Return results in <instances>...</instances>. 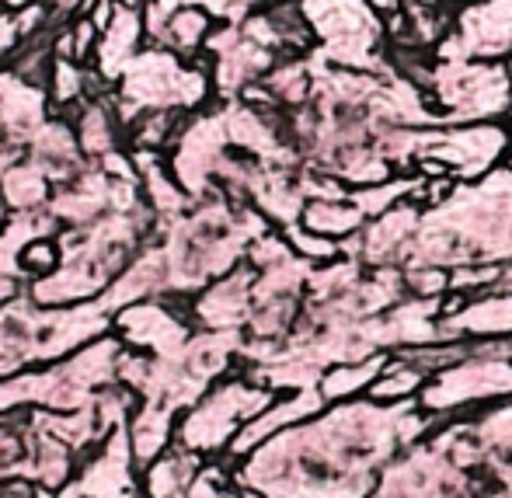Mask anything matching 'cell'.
I'll return each mask as SVG.
<instances>
[{
    "label": "cell",
    "mask_w": 512,
    "mask_h": 498,
    "mask_svg": "<svg viewBox=\"0 0 512 498\" xmlns=\"http://www.w3.org/2000/svg\"><path fill=\"white\" fill-rule=\"evenodd\" d=\"M422 91L436 112L439 126L512 119V81L506 63L436 60Z\"/></svg>",
    "instance_id": "6da1fadb"
},
{
    "label": "cell",
    "mask_w": 512,
    "mask_h": 498,
    "mask_svg": "<svg viewBox=\"0 0 512 498\" xmlns=\"http://www.w3.org/2000/svg\"><path fill=\"white\" fill-rule=\"evenodd\" d=\"M512 401V359L506 342H471V356L436 373L418 394V408L436 422L471 418L474 411Z\"/></svg>",
    "instance_id": "7a4b0ae2"
},
{
    "label": "cell",
    "mask_w": 512,
    "mask_h": 498,
    "mask_svg": "<svg viewBox=\"0 0 512 498\" xmlns=\"http://www.w3.org/2000/svg\"><path fill=\"white\" fill-rule=\"evenodd\" d=\"M307 28L321 46L314 56L342 70H373L391 67L387 60V28L373 11L370 0H300Z\"/></svg>",
    "instance_id": "3957f363"
},
{
    "label": "cell",
    "mask_w": 512,
    "mask_h": 498,
    "mask_svg": "<svg viewBox=\"0 0 512 498\" xmlns=\"http://www.w3.org/2000/svg\"><path fill=\"white\" fill-rule=\"evenodd\" d=\"M276 401V391L255 384V380H223L213 391H206L203 398L189 408V415L175 425V439L182 450H192L199 457L206 453L230 450V443L237 439V432L262 415L269 404Z\"/></svg>",
    "instance_id": "277c9868"
},
{
    "label": "cell",
    "mask_w": 512,
    "mask_h": 498,
    "mask_svg": "<svg viewBox=\"0 0 512 498\" xmlns=\"http://www.w3.org/2000/svg\"><path fill=\"white\" fill-rule=\"evenodd\" d=\"M512 56V0H467L453 11V28L436 46V60H492Z\"/></svg>",
    "instance_id": "5b68a950"
},
{
    "label": "cell",
    "mask_w": 512,
    "mask_h": 498,
    "mask_svg": "<svg viewBox=\"0 0 512 498\" xmlns=\"http://www.w3.org/2000/svg\"><path fill=\"white\" fill-rule=\"evenodd\" d=\"M439 342H512V293L471 297L457 314L439 321Z\"/></svg>",
    "instance_id": "8992f818"
},
{
    "label": "cell",
    "mask_w": 512,
    "mask_h": 498,
    "mask_svg": "<svg viewBox=\"0 0 512 498\" xmlns=\"http://www.w3.org/2000/svg\"><path fill=\"white\" fill-rule=\"evenodd\" d=\"M391 363V352H377L370 359H359V363H338L328 366L317 380V391L324 394L328 404H342V401H359L370 394V387L377 384V377L387 370Z\"/></svg>",
    "instance_id": "52a82bcc"
},
{
    "label": "cell",
    "mask_w": 512,
    "mask_h": 498,
    "mask_svg": "<svg viewBox=\"0 0 512 498\" xmlns=\"http://www.w3.org/2000/svg\"><path fill=\"white\" fill-rule=\"evenodd\" d=\"M199 471H203V460L192 450H164L154 464H147V498H189L192 485H196Z\"/></svg>",
    "instance_id": "ba28073f"
},
{
    "label": "cell",
    "mask_w": 512,
    "mask_h": 498,
    "mask_svg": "<svg viewBox=\"0 0 512 498\" xmlns=\"http://www.w3.org/2000/svg\"><path fill=\"white\" fill-rule=\"evenodd\" d=\"M300 223L307 230H314V234L331 237V241H349V237L363 234V227L370 220L352 199H314L304 206Z\"/></svg>",
    "instance_id": "9c48e42d"
},
{
    "label": "cell",
    "mask_w": 512,
    "mask_h": 498,
    "mask_svg": "<svg viewBox=\"0 0 512 498\" xmlns=\"http://www.w3.org/2000/svg\"><path fill=\"white\" fill-rule=\"evenodd\" d=\"M429 373L422 370L418 363H411L401 352H391V363L387 370L377 377V384L370 387L366 398L377 401V404H405V401H418V394L425 391L429 384Z\"/></svg>",
    "instance_id": "30bf717a"
},
{
    "label": "cell",
    "mask_w": 512,
    "mask_h": 498,
    "mask_svg": "<svg viewBox=\"0 0 512 498\" xmlns=\"http://www.w3.org/2000/svg\"><path fill=\"white\" fill-rule=\"evenodd\" d=\"M209 35H213V14L206 7H178L171 11L161 46H171L182 56H196L199 49H206Z\"/></svg>",
    "instance_id": "8fae6325"
},
{
    "label": "cell",
    "mask_w": 512,
    "mask_h": 498,
    "mask_svg": "<svg viewBox=\"0 0 512 498\" xmlns=\"http://www.w3.org/2000/svg\"><path fill=\"white\" fill-rule=\"evenodd\" d=\"M77 143H81L84 154L108 157L115 154V126H112V112L95 101L77 115Z\"/></svg>",
    "instance_id": "7c38bea8"
},
{
    "label": "cell",
    "mask_w": 512,
    "mask_h": 498,
    "mask_svg": "<svg viewBox=\"0 0 512 498\" xmlns=\"http://www.w3.org/2000/svg\"><path fill=\"white\" fill-rule=\"evenodd\" d=\"M286 244L293 248V255L304 258L307 265L321 269V265H331L342 258V241H331V237H321L314 230H307L304 223H293V227H283Z\"/></svg>",
    "instance_id": "4fadbf2b"
},
{
    "label": "cell",
    "mask_w": 512,
    "mask_h": 498,
    "mask_svg": "<svg viewBox=\"0 0 512 498\" xmlns=\"http://www.w3.org/2000/svg\"><path fill=\"white\" fill-rule=\"evenodd\" d=\"M49 175L35 164H25V168H11L4 175V199L11 202L14 209H35L42 199H46L49 189Z\"/></svg>",
    "instance_id": "5bb4252c"
},
{
    "label": "cell",
    "mask_w": 512,
    "mask_h": 498,
    "mask_svg": "<svg viewBox=\"0 0 512 498\" xmlns=\"http://www.w3.org/2000/svg\"><path fill=\"white\" fill-rule=\"evenodd\" d=\"M405 272V290L408 297L418 300H443L450 293V269L443 265H408Z\"/></svg>",
    "instance_id": "9a60e30c"
},
{
    "label": "cell",
    "mask_w": 512,
    "mask_h": 498,
    "mask_svg": "<svg viewBox=\"0 0 512 498\" xmlns=\"http://www.w3.org/2000/svg\"><path fill=\"white\" fill-rule=\"evenodd\" d=\"M84 70L77 60H53V74H49V95L56 105H74L84 98Z\"/></svg>",
    "instance_id": "2e32d148"
},
{
    "label": "cell",
    "mask_w": 512,
    "mask_h": 498,
    "mask_svg": "<svg viewBox=\"0 0 512 498\" xmlns=\"http://www.w3.org/2000/svg\"><path fill=\"white\" fill-rule=\"evenodd\" d=\"M56 265H60V248L49 244L46 237H39L21 251V276H49Z\"/></svg>",
    "instance_id": "e0dca14e"
},
{
    "label": "cell",
    "mask_w": 512,
    "mask_h": 498,
    "mask_svg": "<svg viewBox=\"0 0 512 498\" xmlns=\"http://www.w3.org/2000/svg\"><path fill=\"white\" fill-rule=\"evenodd\" d=\"M70 32H74V60H77V63H84V60L91 56V49H95L98 25H95L91 18H81L74 28H70Z\"/></svg>",
    "instance_id": "ac0fdd59"
},
{
    "label": "cell",
    "mask_w": 512,
    "mask_h": 498,
    "mask_svg": "<svg viewBox=\"0 0 512 498\" xmlns=\"http://www.w3.org/2000/svg\"><path fill=\"white\" fill-rule=\"evenodd\" d=\"M21 39L18 32V21H14V14H0V53H7V49H14Z\"/></svg>",
    "instance_id": "d6986e66"
},
{
    "label": "cell",
    "mask_w": 512,
    "mask_h": 498,
    "mask_svg": "<svg viewBox=\"0 0 512 498\" xmlns=\"http://www.w3.org/2000/svg\"><path fill=\"white\" fill-rule=\"evenodd\" d=\"M401 4H425V7H443V0H401Z\"/></svg>",
    "instance_id": "ffe728a7"
},
{
    "label": "cell",
    "mask_w": 512,
    "mask_h": 498,
    "mask_svg": "<svg viewBox=\"0 0 512 498\" xmlns=\"http://www.w3.org/2000/svg\"><path fill=\"white\" fill-rule=\"evenodd\" d=\"M506 168L512 171V150H509V157H506Z\"/></svg>",
    "instance_id": "44dd1931"
},
{
    "label": "cell",
    "mask_w": 512,
    "mask_h": 498,
    "mask_svg": "<svg viewBox=\"0 0 512 498\" xmlns=\"http://www.w3.org/2000/svg\"><path fill=\"white\" fill-rule=\"evenodd\" d=\"M506 352H509V359H512V342H506Z\"/></svg>",
    "instance_id": "7402d4cb"
},
{
    "label": "cell",
    "mask_w": 512,
    "mask_h": 498,
    "mask_svg": "<svg viewBox=\"0 0 512 498\" xmlns=\"http://www.w3.org/2000/svg\"><path fill=\"white\" fill-rule=\"evenodd\" d=\"M509 129H512V119H509Z\"/></svg>",
    "instance_id": "603a6c76"
},
{
    "label": "cell",
    "mask_w": 512,
    "mask_h": 498,
    "mask_svg": "<svg viewBox=\"0 0 512 498\" xmlns=\"http://www.w3.org/2000/svg\"><path fill=\"white\" fill-rule=\"evenodd\" d=\"M443 4H446V0H443Z\"/></svg>",
    "instance_id": "cb8c5ba5"
}]
</instances>
